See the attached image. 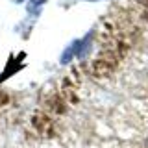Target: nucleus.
Listing matches in <instances>:
<instances>
[{"instance_id":"obj_1","label":"nucleus","mask_w":148,"mask_h":148,"mask_svg":"<svg viewBox=\"0 0 148 148\" xmlns=\"http://www.w3.org/2000/svg\"><path fill=\"white\" fill-rule=\"evenodd\" d=\"M46 4V0H30V2L26 4V11L30 13V15H39L41 8H43Z\"/></svg>"},{"instance_id":"obj_2","label":"nucleus","mask_w":148,"mask_h":148,"mask_svg":"<svg viewBox=\"0 0 148 148\" xmlns=\"http://www.w3.org/2000/svg\"><path fill=\"white\" fill-rule=\"evenodd\" d=\"M15 2H17V4H21V2H24V0H15Z\"/></svg>"},{"instance_id":"obj_3","label":"nucleus","mask_w":148,"mask_h":148,"mask_svg":"<svg viewBox=\"0 0 148 148\" xmlns=\"http://www.w3.org/2000/svg\"><path fill=\"white\" fill-rule=\"evenodd\" d=\"M146 148H148V139H146Z\"/></svg>"},{"instance_id":"obj_4","label":"nucleus","mask_w":148,"mask_h":148,"mask_svg":"<svg viewBox=\"0 0 148 148\" xmlns=\"http://www.w3.org/2000/svg\"><path fill=\"white\" fill-rule=\"evenodd\" d=\"M89 2H96V0H89Z\"/></svg>"}]
</instances>
